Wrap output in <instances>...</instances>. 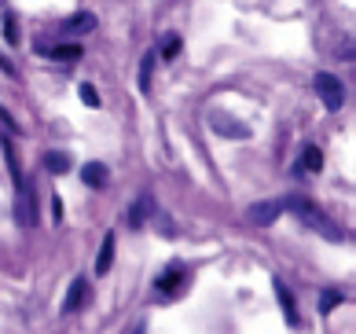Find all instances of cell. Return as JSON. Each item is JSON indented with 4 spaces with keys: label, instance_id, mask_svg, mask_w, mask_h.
<instances>
[{
    "label": "cell",
    "instance_id": "17",
    "mask_svg": "<svg viewBox=\"0 0 356 334\" xmlns=\"http://www.w3.org/2000/svg\"><path fill=\"white\" fill-rule=\"evenodd\" d=\"M151 70H154V51H147L140 63V92H147L151 88Z\"/></svg>",
    "mask_w": 356,
    "mask_h": 334
},
{
    "label": "cell",
    "instance_id": "1",
    "mask_svg": "<svg viewBox=\"0 0 356 334\" xmlns=\"http://www.w3.org/2000/svg\"><path fill=\"white\" fill-rule=\"evenodd\" d=\"M283 209H294L298 217L305 221L309 228L320 232L323 239H334V243H338V239H346V232H341L338 224H334L331 217H327V213H323L320 206H316V202H309L305 195H290V198H283Z\"/></svg>",
    "mask_w": 356,
    "mask_h": 334
},
{
    "label": "cell",
    "instance_id": "6",
    "mask_svg": "<svg viewBox=\"0 0 356 334\" xmlns=\"http://www.w3.org/2000/svg\"><path fill=\"white\" fill-rule=\"evenodd\" d=\"M37 51V56H48V59H59V63H77V59H81V45H77V41H67V45H37L33 48Z\"/></svg>",
    "mask_w": 356,
    "mask_h": 334
},
{
    "label": "cell",
    "instance_id": "4",
    "mask_svg": "<svg viewBox=\"0 0 356 334\" xmlns=\"http://www.w3.org/2000/svg\"><path fill=\"white\" fill-rule=\"evenodd\" d=\"M280 213H283V202H275V198H272V202H254V206H250L246 209V221L257 224V228H268V224H275Z\"/></svg>",
    "mask_w": 356,
    "mask_h": 334
},
{
    "label": "cell",
    "instance_id": "20",
    "mask_svg": "<svg viewBox=\"0 0 356 334\" xmlns=\"http://www.w3.org/2000/svg\"><path fill=\"white\" fill-rule=\"evenodd\" d=\"M81 100L88 106H99V96H96V88H92V85H81Z\"/></svg>",
    "mask_w": 356,
    "mask_h": 334
},
{
    "label": "cell",
    "instance_id": "16",
    "mask_svg": "<svg viewBox=\"0 0 356 334\" xmlns=\"http://www.w3.org/2000/svg\"><path fill=\"white\" fill-rule=\"evenodd\" d=\"M341 301H346V294H341V290H327L323 298H320V312H323V316H331Z\"/></svg>",
    "mask_w": 356,
    "mask_h": 334
},
{
    "label": "cell",
    "instance_id": "13",
    "mask_svg": "<svg viewBox=\"0 0 356 334\" xmlns=\"http://www.w3.org/2000/svg\"><path fill=\"white\" fill-rule=\"evenodd\" d=\"M323 169V154L316 143H305L301 147V173H320Z\"/></svg>",
    "mask_w": 356,
    "mask_h": 334
},
{
    "label": "cell",
    "instance_id": "22",
    "mask_svg": "<svg viewBox=\"0 0 356 334\" xmlns=\"http://www.w3.org/2000/svg\"><path fill=\"white\" fill-rule=\"evenodd\" d=\"M143 331H147V327H143V324H140V327H133V331H129V334H143Z\"/></svg>",
    "mask_w": 356,
    "mask_h": 334
},
{
    "label": "cell",
    "instance_id": "7",
    "mask_svg": "<svg viewBox=\"0 0 356 334\" xmlns=\"http://www.w3.org/2000/svg\"><path fill=\"white\" fill-rule=\"evenodd\" d=\"M272 287H275V298H280V305H283V316H286V324H290V327H298V324H301V316H298V305H294V294H290V287L283 283L280 276L272 279Z\"/></svg>",
    "mask_w": 356,
    "mask_h": 334
},
{
    "label": "cell",
    "instance_id": "14",
    "mask_svg": "<svg viewBox=\"0 0 356 334\" xmlns=\"http://www.w3.org/2000/svg\"><path fill=\"white\" fill-rule=\"evenodd\" d=\"M44 169L56 173V177H63V173L70 169V158L63 154V151H48V154H44Z\"/></svg>",
    "mask_w": 356,
    "mask_h": 334
},
{
    "label": "cell",
    "instance_id": "3",
    "mask_svg": "<svg viewBox=\"0 0 356 334\" xmlns=\"http://www.w3.org/2000/svg\"><path fill=\"white\" fill-rule=\"evenodd\" d=\"M184 283H188V276H184V264L173 261L169 269H162V276L154 279V290L165 294V298H177V294L184 290Z\"/></svg>",
    "mask_w": 356,
    "mask_h": 334
},
{
    "label": "cell",
    "instance_id": "12",
    "mask_svg": "<svg viewBox=\"0 0 356 334\" xmlns=\"http://www.w3.org/2000/svg\"><path fill=\"white\" fill-rule=\"evenodd\" d=\"M81 180L88 184V188H103V184H107V166L103 162H85L81 166Z\"/></svg>",
    "mask_w": 356,
    "mask_h": 334
},
{
    "label": "cell",
    "instance_id": "5",
    "mask_svg": "<svg viewBox=\"0 0 356 334\" xmlns=\"http://www.w3.org/2000/svg\"><path fill=\"white\" fill-rule=\"evenodd\" d=\"M88 279L85 276H77L74 283H70V290H67V301H63V316H70V312H77V309H85V301H88Z\"/></svg>",
    "mask_w": 356,
    "mask_h": 334
},
{
    "label": "cell",
    "instance_id": "21",
    "mask_svg": "<svg viewBox=\"0 0 356 334\" xmlns=\"http://www.w3.org/2000/svg\"><path fill=\"white\" fill-rule=\"evenodd\" d=\"M0 70H4V74H8V77H15V74H19V70H15V66H11V63H8V59H4V56H0Z\"/></svg>",
    "mask_w": 356,
    "mask_h": 334
},
{
    "label": "cell",
    "instance_id": "9",
    "mask_svg": "<svg viewBox=\"0 0 356 334\" xmlns=\"http://www.w3.org/2000/svg\"><path fill=\"white\" fill-rule=\"evenodd\" d=\"M213 125L220 136H232V140H246L250 136V129L243 122H232V118H224V114H213Z\"/></svg>",
    "mask_w": 356,
    "mask_h": 334
},
{
    "label": "cell",
    "instance_id": "19",
    "mask_svg": "<svg viewBox=\"0 0 356 334\" xmlns=\"http://www.w3.org/2000/svg\"><path fill=\"white\" fill-rule=\"evenodd\" d=\"M0 125H4L8 132H22V129H19V122H15V118H11V114L4 111V106H0Z\"/></svg>",
    "mask_w": 356,
    "mask_h": 334
},
{
    "label": "cell",
    "instance_id": "10",
    "mask_svg": "<svg viewBox=\"0 0 356 334\" xmlns=\"http://www.w3.org/2000/svg\"><path fill=\"white\" fill-rule=\"evenodd\" d=\"M111 264H114V232H107V235H103V243H99L96 276H107V272H111Z\"/></svg>",
    "mask_w": 356,
    "mask_h": 334
},
{
    "label": "cell",
    "instance_id": "11",
    "mask_svg": "<svg viewBox=\"0 0 356 334\" xmlns=\"http://www.w3.org/2000/svg\"><path fill=\"white\" fill-rule=\"evenodd\" d=\"M96 30V15H88V11H81V15H70L67 22H63V33L74 37V33H88Z\"/></svg>",
    "mask_w": 356,
    "mask_h": 334
},
{
    "label": "cell",
    "instance_id": "18",
    "mask_svg": "<svg viewBox=\"0 0 356 334\" xmlns=\"http://www.w3.org/2000/svg\"><path fill=\"white\" fill-rule=\"evenodd\" d=\"M177 51H180V37L169 33L165 41H162V59H177Z\"/></svg>",
    "mask_w": 356,
    "mask_h": 334
},
{
    "label": "cell",
    "instance_id": "15",
    "mask_svg": "<svg viewBox=\"0 0 356 334\" xmlns=\"http://www.w3.org/2000/svg\"><path fill=\"white\" fill-rule=\"evenodd\" d=\"M4 41L19 45V15L15 11H4Z\"/></svg>",
    "mask_w": 356,
    "mask_h": 334
},
{
    "label": "cell",
    "instance_id": "8",
    "mask_svg": "<svg viewBox=\"0 0 356 334\" xmlns=\"http://www.w3.org/2000/svg\"><path fill=\"white\" fill-rule=\"evenodd\" d=\"M151 213H154V206H151V195H140L136 202L129 206V224H133V228H143Z\"/></svg>",
    "mask_w": 356,
    "mask_h": 334
},
{
    "label": "cell",
    "instance_id": "2",
    "mask_svg": "<svg viewBox=\"0 0 356 334\" xmlns=\"http://www.w3.org/2000/svg\"><path fill=\"white\" fill-rule=\"evenodd\" d=\"M312 88H316V96L323 100L327 111H341V106H346V85H341V77L320 70L312 77Z\"/></svg>",
    "mask_w": 356,
    "mask_h": 334
}]
</instances>
